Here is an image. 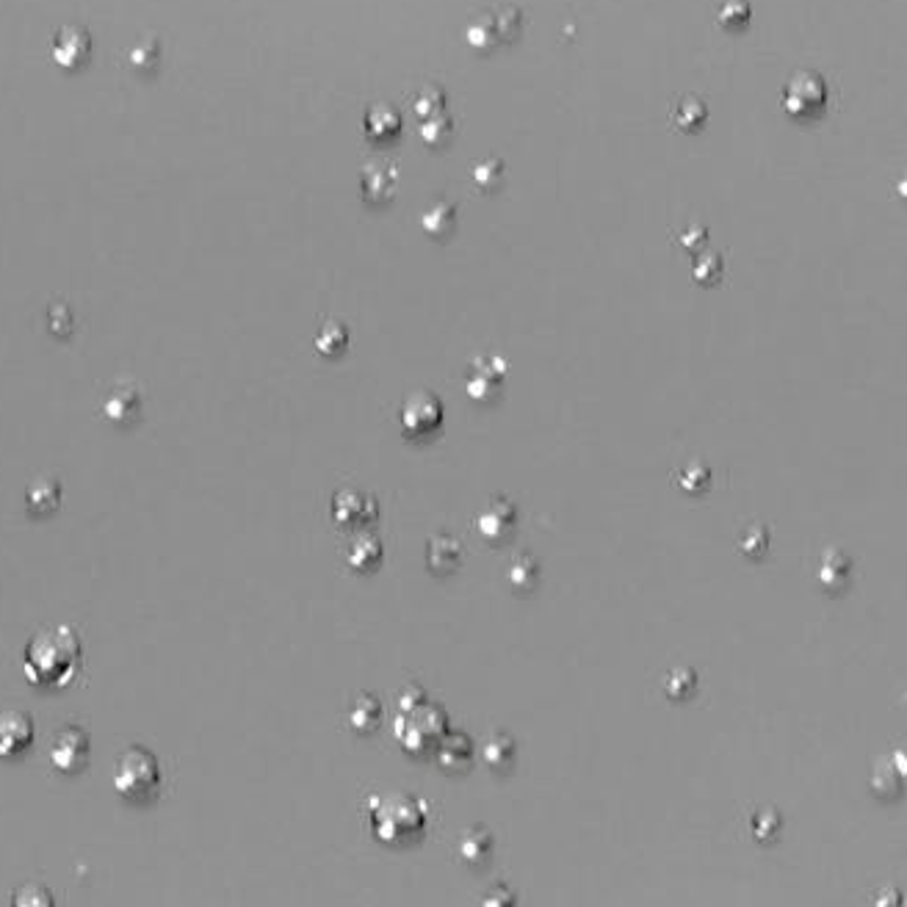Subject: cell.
<instances>
[{
	"label": "cell",
	"mask_w": 907,
	"mask_h": 907,
	"mask_svg": "<svg viewBox=\"0 0 907 907\" xmlns=\"http://www.w3.org/2000/svg\"><path fill=\"white\" fill-rule=\"evenodd\" d=\"M827 103V83L822 75L811 70L797 72L786 89H783V108L789 111V117L805 119L822 114Z\"/></svg>",
	"instance_id": "obj_4"
},
{
	"label": "cell",
	"mask_w": 907,
	"mask_h": 907,
	"mask_svg": "<svg viewBox=\"0 0 907 907\" xmlns=\"http://www.w3.org/2000/svg\"><path fill=\"white\" fill-rule=\"evenodd\" d=\"M432 219H435V224H429V227H426V230H429V236H446L448 230L454 227V208L446 205V202H437L435 208H429V211H426L424 222H432Z\"/></svg>",
	"instance_id": "obj_16"
},
{
	"label": "cell",
	"mask_w": 907,
	"mask_h": 907,
	"mask_svg": "<svg viewBox=\"0 0 907 907\" xmlns=\"http://www.w3.org/2000/svg\"><path fill=\"white\" fill-rule=\"evenodd\" d=\"M515 526V507L504 498H493L487 507L476 515V529L484 540H504Z\"/></svg>",
	"instance_id": "obj_10"
},
{
	"label": "cell",
	"mask_w": 907,
	"mask_h": 907,
	"mask_svg": "<svg viewBox=\"0 0 907 907\" xmlns=\"http://www.w3.org/2000/svg\"><path fill=\"white\" fill-rule=\"evenodd\" d=\"M758 819H761V822H755V836L764 838V841H769V838L775 836V833L780 830V813L778 811H766L764 816H758Z\"/></svg>",
	"instance_id": "obj_19"
},
{
	"label": "cell",
	"mask_w": 907,
	"mask_h": 907,
	"mask_svg": "<svg viewBox=\"0 0 907 907\" xmlns=\"http://www.w3.org/2000/svg\"><path fill=\"white\" fill-rule=\"evenodd\" d=\"M319 349L327 354H338L341 349H346V330L341 324H327L319 332Z\"/></svg>",
	"instance_id": "obj_18"
},
{
	"label": "cell",
	"mask_w": 907,
	"mask_h": 907,
	"mask_svg": "<svg viewBox=\"0 0 907 907\" xmlns=\"http://www.w3.org/2000/svg\"><path fill=\"white\" fill-rule=\"evenodd\" d=\"M111 786L125 802H150L161 789L158 758L142 744H130L114 761Z\"/></svg>",
	"instance_id": "obj_2"
},
{
	"label": "cell",
	"mask_w": 907,
	"mask_h": 907,
	"mask_svg": "<svg viewBox=\"0 0 907 907\" xmlns=\"http://www.w3.org/2000/svg\"><path fill=\"white\" fill-rule=\"evenodd\" d=\"M349 565L354 570H371V567H377V562L382 559V545H379L377 537H357V540L349 545Z\"/></svg>",
	"instance_id": "obj_12"
},
{
	"label": "cell",
	"mask_w": 907,
	"mask_h": 907,
	"mask_svg": "<svg viewBox=\"0 0 907 907\" xmlns=\"http://www.w3.org/2000/svg\"><path fill=\"white\" fill-rule=\"evenodd\" d=\"M332 512L338 523H366V520L377 518V504L371 495L360 493V490H343L335 495Z\"/></svg>",
	"instance_id": "obj_11"
},
{
	"label": "cell",
	"mask_w": 907,
	"mask_h": 907,
	"mask_svg": "<svg viewBox=\"0 0 907 907\" xmlns=\"http://www.w3.org/2000/svg\"><path fill=\"white\" fill-rule=\"evenodd\" d=\"M902 902H905V896L899 894V888L885 885V888H880V891L874 894L872 907H902Z\"/></svg>",
	"instance_id": "obj_20"
},
{
	"label": "cell",
	"mask_w": 907,
	"mask_h": 907,
	"mask_svg": "<svg viewBox=\"0 0 907 907\" xmlns=\"http://www.w3.org/2000/svg\"><path fill=\"white\" fill-rule=\"evenodd\" d=\"M12 907H56V899L48 885L25 883L12 894Z\"/></svg>",
	"instance_id": "obj_13"
},
{
	"label": "cell",
	"mask_w": 907,
	"mask_h": 907,
	"mask_svg": "<svg viewBox=\"0 0 907 907\" xmlns=\"http://www.w3.org/2000/svg\"><path fill=\"white\" fill-rule=\"evenodd\" d=\"M750 20V6L747 0H725L719 9V23L725 28H742Z\"/></svg>",
	"instance_id": "obj_17"
},
{
	"label": "cell",
	"mask_w": 907,
	"mask_h": 907,
	"mask_svg": "<svg viewBox=\"0 0 907 907\" xmlns=\"http://www.w3.org/2000/svg\"><path fill=\"white\" fill-rule=\"evenodd\" d=\"M89 753H92V739H89V731L78 725V722H70V725H64L56 736H53V742H50V764L56 772L61 775H78L86 769L89 764Z\"/></svg>",
	"instance_id": "obj_3"
},
{
	"label": "cell",
	"mask_w": 907,
	"mask_h": 907,
	"mask_svg": "<svg viewBox=\"0 0 907 907\" xmlns=\"http://www.w3.org/2000/svg\"><path fill=\"white\" fill-rule=\"evenodd\" d=\"M366 125H368V133H371L374 139H385V136H393V133L399 130L401 119L390 106H377L368 111Z\"/></svg>",
	"instance_id": "obj_14"
},
{
	"label": "cell",
	"mask_w": 907,
	"mask_h": 907,
	"mask_svg": "<svg viewBox=\"0 0 907 907\" xmlns=\"http://www.w3.org/2000/svg\"><path fill=\"white\" fill-rule=\"evenodd\" d=\"M23 504L25 512H28V515H36V518L56 512L61 504V482L56 476H36V479H31L28 487H25Z\"/></svg>",
	"instance_id": "obj_9"
},
{
	"label": "cell",
	"mask_w": 907,
	"mask_h": 907,
	"mask_svg": "<svg viewBox=\"0 0 907 907\" xmlns=\"http://www.w3.org/2000/svg\"><path fill=\"white\" fill-rule=\"evenodd\" d=\"M34 744V719L28 711H0V758H17Z\"/></svg>",
	"instance_id": "obj_5"
},
{
	"label": "cell",
	"mask_w": 907,
	"mask_h": 907,
	"mask_svg": "<svg viewBox=\"0 0 907 907\" xmlns=\"http://www.w3.org/2000/svg\"><path fill=\"white\" fill-rule=\"evenodd\" d=\"M53 61L61 70H81L86 59L92 56V36L83 31L81 25H70L61 28L59 36L53 39V50H50Z\"/></svg>",
	"instance_id": "obj_6"
},
{
	"label": "cell",
	"mask_w": 907,
	"mask_h": 907,
	"mask_svg": "<svg viewBox=\"0 0 907 907\" xmlns=\"http://www.w3.org/2000/svg\"><path fill=\"white\" fill-rule=\"evenodd\" d=\"M142 407H144L142 390L136 388V385H130V382L114 385V388L106 393V399H103V415H106L111 424L117 426L136 424L139 415H142Z\"/></svg>",
	"instance_id": "obj_7"
},
{
	"label": "cell",
	"mask_w": 907,
	"mask_h": 907,
	"mask_svg": "<svg viewBox=\"0 0 907 907\" xmlns=\"http://www.w3.org/2000/svg\"><path fill=\"white\" fill-rule=\"evenodd\" d=\"M404 429L407 435H426L440 424V401L429 393H415L413 399L404 404V413H401Z\"/></svg>",
	"instance_id": "obj_8"
},
{
	"label": "cell",
	"mask_w": 907,
	"mask_h": 907,
	"mask_svg": "<svg viewBox=\"0 0 907 907\" xmlns=\"http://www.w3.org/2000/svg\"><path fill=\"white\" fill-rule=\"evenodd\" d=\"M23 675L36 689H64L83 667V645L72 625L39 628L23 648Z\"/></svg>",
	"instance_id": "obj_1"
},
{
	"label": "cell",
	"mask_w": 907,
	"mask_h": 907,
	"mask_svg": "<svg viewBox=\"0 0 907 907\" xmlns=\"http://www.w3.org/2000/svg\"><path fill=\"white\" fill-rule=\"evenodd\" d=\"M902 907H907V899H905V902H902Z\"/></svg>",
	"instance_id": "obj_21"
},
{
	"label": "cell",
	"mask_w": 907,
	"mask_h": 907,
	"mask_svg": "<svg viewBox=\"0 0 907 907\" xmlns=\"http://www.w3.org/2000/svg\"><path fill=\"white\" fill-rule=\"evenodd\" d=\"M457 565V540H432L429 545V567L448 570Z\"/></svg>",
	"instance_id": "obj_15"
}]
</instances>
